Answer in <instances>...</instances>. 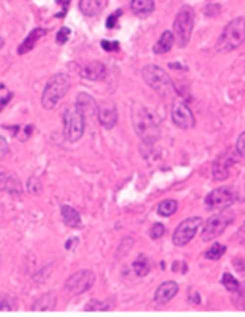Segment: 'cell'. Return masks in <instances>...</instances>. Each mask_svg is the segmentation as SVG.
Wrapping results in <instances>:
<instances>
[{
    "instance_id": "7c38bea8",
    "label": "cell",
    "mask_w": 245,
    "mask_h": 317,
    "mask_svg": "<svg viewBox=\"0 0 245 317\" xmlns=\"http://www.w3.org/2000/svg\"><path fill=\"white\" fill-rule=\"evenodd\" d=\"M172 120L181 129H190L196 125L193 111L184 103H175L172 107Z\"/></svg>"
},
{
    "instance_id": "9c48e42d",
    "label": "cell",
    "mask_w": 245,
    "mask_h": 317,
    "mask_svg": "<svg viewBox=\"0 0 245 317\" xmlns=\"http://www.w3.org/2000/svg\"><path fill=\"white\" fill-rule=\"evenodd\" d=\"M200 225H202V218L200 216H190L185 221H182L176 227V230L173 233V244L176 247L187 245L196 236V233L200 228Z\"/></svg>"
},
{
    "instance_id": "1f68e13d",
    "label": "cell",
    "mask_w": 245,
    "mask_h": 317,
    "mask_svg": "<svg viewBox=\"0 0 245 317\" xmlns=\"http://www.w3.org/2000/svg\"><path fill=\"white\" fill-rule=\"evenodd\" d=\"M69 35H71V30H69L68 27H62V29L57 32V35H56L57 44H65V42L69 39Z\"/></svg>"
},
{
    "instance_id": "d590c367",
    "label": "cell",
    "mask_w": 245,
    "mask_h": 317,
    "mask_svg": "<svg viewBox=\"0 0 245 317\" xmlns=\"http://www.w3.org/2000/svg\"><path fill=\"white\" fill-rule=\"evenodd\" d=\"M101 45H103V48L106 50V51H118L119 48H121V45H119V42H110V41H103L101 42Z\"/></svg>"
},
{
    "instance_id": "5b68a950",
    "label": "cell",
    "mask_w": 245,
    "mask_h": 317,
    "mask_svg": "<svg viewBox=\"0 0 245 317\" xmlns=\"http://www.w3.org/2000/svg\"><path fill=\"white\" fill-rule=\"evenodd\" d=\"M86 129V117L77 106L66 107L63 111V135L68 141L80 140Z\"/></svg>"
},
{
    "instance_id": "d4e9b609",
    "label": "cell",
    "mask_w": 245,
    "mask_h": 317,
    "mask_svg": "<svg viewBox=\"0 0 245 317\" xmlns=\"http://www.w3.org/2000/svg\"><path fill=\"white\" fill-rule=\"evenodd\" d=\"M132 268H134V272L138 275V277H144V275H147V272H149V260L146 259V256L144 254H140L137 259H135V262L132 263Z\"/></svg>"
},
{
    "instance_id": "ffe728a7",
    "label": "cell",
    "mask_w": 245,
    "mask_h": 317,
    "mask_svg": "<svg viewBox=\"0 0 245 317\" xmlns=\"http://www.w3.org/2000/svg\"><path fill=\"white\" fill-rule=\"evenodd\" d=\"M60 213H62V219L68 227L77 228L81 225V215L78 211H75L72 206L69 205H62L60 208Z\"/></svg>"
},
{
    "instance_id": "2e32d148",
    "label": "cell",
    "mask_w": 245,
    "mask_h": 317,
    "mask_svg": "<svg viewBox=\"0 0 245 317\" xmlns=\"http://www.w3.org/2000/svg\"><path fill=\"white\" fill-rule=\"evenodd\" d=\"M179 292V286L175 283V281H166L162 283L156 292H155V302L158 304H166L169 302L170 299H173Z\"/></svg>"
},
{
    "instance_id": "ac0fdd59",
    "label": "cell",
    "mask_w": 245,
    "mask_h": 317,
    "mask_svg": "<svg viewBox=\"0 0 245 317\" xmlns=\"http://www.w3.org/2000/svg\"><path fill=\"white\" fill-rule=\"evenodd\" d=\"M56 302H57L56 292H47L33 302L32 311H53L56 308Z\"/></svg>"
},
{
    "instance_id": "3957f363",
    "label": "cell",
    "mask_w": 245,
    "mask_h": 317,
    "mask_svg": "<svg viewBox=\"0 0 245 317\" xmlns=\"http://www.w3.org/2000/svg\"><path fill=\"white\" fill-rule=\"evenodd\" d=\"M69 86L71 80L66 74H54L53 77H50L41 98L42 107L45 110H53L59 104V101L68 94Z\"/></svg>"
},
{
    "instance_id": "4dcf8cb0",
    "label": "cell",
    "mask_w": 245,
    "mask_h": 317,
    "mask_svg": "<svg viewBox=\"0 0 245 317\" xmlns=\"http://www.w3.org/2000/svg\"><path fill=\"white\" fill-rule=\"evenodd\" d=\"M121 15H122V11H121V9H118L116 12H113V14L107 18V23H106L107 29H115V27L118 26V20L121 18Z\"/></svg>"
},
{
    "instance_id": "44dd1931",
    "label": "cell",
    "mask_w": 245,
    "mask_h": 317,
    "mask_svg": "<svg viewBox=\"0 0 245 317\" xmlns=\"http://www.w3.org/2000/svg\"><path fill=\"white\" fill-rule=\"evenodd\" d=\"M173 44H175V35L170 30H166L161 35L159 41L153 45V53L155 54H164V53L172 50Z\"/></svg>"
},
{
    "instance_id": "f35d334b",
    "label": "cell",
    "mask_w": 245,
    "mask_h": 317,
    "mask_svg": "<svg viewBox=\"0 0 245 317\" xmlns=\"http://www.w3.org/2000/svg\"><path fill=\"white\" fill-rule=\"evenodd\" d=\"M9 94V91L6 89V86L3 83H0V100H2L3 97H6Z\"/></svg>"
},
{
    "instance_id": "7a4b0ae2",
    "label": "cell",
    "mask_w": 245,
    "mask_h": 317,
    "mask_svg": "<svg viewBox=\"0 0 245 317\" xmlns=\"http://www.w3.org/2000/svg\"><path fill=\"white\" fill-rule=\"evenodd\" d=\"M147 86L162 98H175L176 89L169 74L156 65H146L141 71Z\"/></svg>"
},
{
    "instance_id": "30bf717a",
    "label": "cell",
    "mask_w": 245,
    "mask_h": 317,
    "mask_svg": "<svg viewBox=\"0 0 245 317\" xmlns=\"http://www.w3.org/2000/svg\"><path fill=\"white\" fill-rule=\"evenodd\" d=\"M238 163V153L235 149H227L224 150L217 160L214 161L212 166V175L215 181H224L229 178L232 167Z\"/></svg>"
},
{
    "instance_id": "6da1fadb",
    "label": "cell",
    "mask_w": 245,
    "mask_h": 317,
    "mask_svg": "<svg viewBox=\"0 0 245 317\" xmlns=\"http://www.w3.org/2000/svg\"><path fill=\"white\" fill-rule=\"evenodd\" d=\"M132 125L137 135L143 140L144 144L150 146L159 137V120L158 117L146 107H134L132 111Z\"/></svg>"
},
{
    "instance_id": "cb8c5ba5",
    "label": "cell",
    "mask_w": 245,
    "mask_h": 317,
    "mask_svg": "<svg viewBox=\"0 0 245 317\" xmlns=\"http://www.w3.org/2000/svg\"><path fill=\"white\" fill-rule=\"evenodd\" d=\"M176 211H178V202L172 199L162 200L158 205V213L161 216H172L173 213H176Z\"/></svg>"
},
{
    "instance_id": "83f0119b",
    "label": "cell",
    "mask_w": 245,
    "mask_h": 317,
    "mask_svg": "<svg viewBox=\"0 0 245 317\" xmlns=\"http://www.w3.org/2000/svg\"><path fill=\"white\" fill-rule=\"evenodd\" d=\"M112 307L109 302L106 301H98V299H92L88 302V305L85 307V311H109Z\"/></svg>"
},
{
    "instance_id": "e0dca14e",
    "label": "cell",
    "mask_w": 245,
    "mask_h": 317,
    "mask_svg": "<svg viewBox=\"0 0 245 317\" xmlns=\"http://www.w3.org/2000/svg\"><path fill=\"white\" fill-rule=\"evenodd\" d=\"M47 33V30L45 29H42V27H36V29H33L29 35H27V38L20 44V47H18V54L20 56H23V54H26V53H29V51H32L33 48H35V45L38 44V41L44 36Z\"/></svg>"
},
{
    "instance_id": "8992f818",
    "label": "cell",
    "mask_w": 245,
    "mask_h": 317,
    "mask_svg": "<svg viewBox=\"0 0 245 317\" xmlns=\"http://www.w3.org/2000/svg\"><path fill=\"white\" fill-rule=\"evenodd\" d=\"M194 29V11L190 6H184L179 9L176 18H175V24H173V30H175V41L178 42V45L187 47L191 38Z\"/></svg>"
},
{
    "instance_id": "4316f807",
    "label": "cell",
    "mask_w": 245,
    "mask_h": 317,
    "mask_svg": "<svg viewBox=\"0 0 245 317\" xmlns=\"http://www.w3.org/2000/svg\"><path fill=\"white\" fill-rule=\"evenodd\" d=\"M226 253V247L223 244H214L206 253H205V257L209 259V260H218L223 257V254Z\"/></svg>"
},
{
    "instance_id": "52a82bcc",
    "label": "cell",
    "mask_w": 245,
    "mask_h": 317,
    "mask_svg": "<svg viewBox=\"0 0 245 317\" xmlns=\"http://www.w3.org/2000/svg\"><path fill=\"white\" fill-rule=\"evenodd\" d=\"M95 284V274L89 269H81L69 275L65 283V292L69 296H78L88 292Z\"/></svg>"
},
{
    "instance_id": "60d3db41",
    "label": "cell",
    "mask_w": 245,
    "mask_h": 317,
    "mask_svg": "<svg viewBox=\"0 0 245 317\" xmlns=\"http://www.w3.org/2000/svg\"><path fill=\"white\" fill-rule=\"evenodd\" d=\"M3 45H5V39H3L2 36H0V50L3 48Z\"/></svg>"
},
{
    "instance_id": "836d02e7",
    "label": "cell",
    "mask_w": 245,
    "mask_h": 317,
    "mask_svg": "<svg viewBox=\"0 0 245 317\" xmlns=\"http://www.w3.org/2000/svg\"><path fill=\"white\" fill-rule=\"evenodd\" d=\"M9 153V146L5 137L0 135V160H3V158Z\"/></svg>"
},
{
    "instance_id": "d6a6232c",
    "label": "cell",
    "mask_w": 245,
    "mask_h": 317,
    "mask_svg": "<svg viewBox=\"0 0 245 317\" xmlns=\"http://www.w3.org/2000/svg\"><path fill=\"white\" fill-rule=\"evenodd\" d=\"M41 182L38 181V179H35V178H32L29 182H27V191L29 193H32V194H39L41 193Z\"/></svg>"
},
{
    "instance_id": "d6986e66",
    "label": "cell",
    "mask_w": 245,
    "mask_h": 317,
    "mask_svg": "<svg viewBox=\"0 0 245 317\" xmlns=\"http://www.w3.org/2000/svg\"><path fill=\"white\" fill-rule=\"evenodd\" d=\"M75 106L83 111L85 117H86V114L88 116H94V114L98 116V106L94 101V98L88 94H80L77 101H75Z\"/></svg>"
},
{
    "instance_id": "9a60e30c",
    "label": "cell",
    "mask_w": 245,
    "mask_h": 317,
    "mask_svg": "<svg viewBox=\"0 0 245 317\" xmlns=\"http://www.w3.org/2000/svg\"><path fill=\"white\" fill-rule=\"evenodd\" d=\"M98 120L106 129H112L118 123V110L115 106L104 104L98 107Z\"/></svg>"
},
{
    "instance_id": "f546056e",
    "label": "cell",
    "mask_w": 245,
    "mask_h": 317,
    "mask_svg": "<svg viewBox=\"0 0 245 317\" xmlns=\"http://www.w3.org/2000/svg\"><path fill=\"white\" fill-rule=\"evenodd\" d=\"M164 233H166V227L162 225L161 222L153 224V225L150 227V230H149V234H150L152 239H159V237L164 236Z\"/></svg>"
},
{
    "instance_id": "4fadbf2b",
    "label": "cell",
    "mask_w": 245,
    "mask_h": 317,
    "mask_svg": "<svg viewBox=\"0 0 245 317\" xmlns=\"http://www.w3.org/2000/svg\"><path fill=\"white\" fill-rule=\"evenodd\" d=\"M0 191H5L12 196H20L23 193V185L15 175L0 169Z\"/></svg>"
},
{
    "instance_id": "8fae6325",
    "label": "cell",
    "mask_w": 245,
    "mask_h": 317,
    "mask_svg": "<svg viewBox=\"0 0 245 317\" xmlns=\"http://www.w3.org/2000/svg\"><path fill=\"white\" fill-rule=\"evenodd\" d=\"M236 197H238V193H236L235 188H232V187H220V188L211 191L206 196L205 203H206L208 209H220V208H227L232 203H235Z\"/></svg>"
},
{
    "instance_id": "8d00e7d4",
    "label": "cell",
    "mask_w": 245,
    "mask_h": 317,
    "mask_svg": "<svg viewBox=\"0 0 245 317\" xmlns=\"http://www.w3.org/2000/svg\"><path fill=\"white\" fill-rule=\"evenodd\" d=\"M11 98H12V92H9L6 97H3L2 100H0V111H2V110L5 108V106L11 101Z\"/></svg>"
},
{
    "instance_id": "484cf974",
    "label": "cell",
    "mask_w": 245,
    "mask_h": 317,
    "mask_svg": "<svg viewBox=\"0 0 245 317\" xmlns=\"http://www.w3.org/2000/svg\"><path fill=\"white\" fill-rule=\"evenodd\" d=\"M221 283L223 286L229 290V292H239L241 290V284L239 281L232 275V274H223V278H221Z\"/></svg>"
},
{
    "instance_id": "7402d4cb",
    "label": "cell",
    "mask_w": 245,
    "mask_h": 317,
    "mask_svg": "<svg viewBox=\"0 0 245 317\" xmlns=\"http://www.w3.org/2000/svg\"><path fill=\"white\" fill-rule=\"evenodd\" d=\"M131 9L138 15H149L155 9L153 0H131Z\"/></svg>"
},
{
    "instance_id": "603a6c76",
    "label": "cell",
    "mask_w": 245,
    "mask_h": 317,
    "mask_svg": "<svg viewBox=\"0 0 245 317\" xmlns=\"http://www.w3.org/2000/svg\"><path fill=\"white\" fill-rule=\"evenodd\" d=\"M78 8L86 17H95L101 9V3L100 0H80Z\"/></svg>"
},
{
    "instance_id": "5bb4252c",
    "label": "cell",
    "mask_w": 245,
    "mask_h": 317,
    "mask_svg": "<svg viewBox=\"0 0 245 317\" xmlns=\"http://www.w3.org/2000/svg\"><path fill=\"white\" fill-rule=\"evenodd\" d=\"M107 71L103 62H89L86 63L83 68L80 69V77L85 78V80H91V82H97V80H103L106 77Z\"/></svg>"
},
{
    "instance_id": "277c9868",
    "label": "cell",
    "mask_w": 245,
    "mask_h": 317,
    "mask_svg": "<svg viewBox=\"0 0 245 317\" xmlns=\"http://www.w3.org/2000/svg\"><path fill=\"white\" fill-rule=\"evenodd\" d=\"M245 41V17H238L227 23L224 27L218 42H217V50L218 51H233L239 48Z\"/></svg>"
},
{
    "instance_id": "b9f144b4",
    "label": "cell",
    "mask_w": 245,
    "mask_h": 317,
    "mask_svg": "<svg viewBox=\"0 0 245 317\" xmlns=\"http://www.w3.org/2000/svg\"><path fill=\"white\" fill-rule=\"evenodd\" d=\"M2 263H3V260H2V254H0V266H2Z\"/></svg>"
},
{
    "instance_id": "74e56055",
    "label": "cell",
    "mask_w": 245,
    "mask_h": 317,
    "mask_svg": "<svg viewBox=\"0 0 245 317\" xmlns=\"http://www.w3.org/2000/svg\"><path fill=\"white\" fill-rule=\"evenodd\" d=\"M238 239H239L241 242H245V221H244V224L241 225V228H239V231H238Z\"/></svg>"
},
{
    "instance_id": "e575fe53",
    "label": "cell",
    "mask_w": 245,
    "mask_h": 317,
    "mask_svg": "<svg viewBox=\"0 0 245 317\" xmlns=\"http://www.w3.org/2000/svg\"><path fill=\"white\" fill-rule=\"evenodd\" d=\"M236 150L241 156H245V132H242L236 141Z\"/></svg>"
},
{
    "instance_id": "f1b7e54d",
    "label": "cell",
    "mask_w": 245,
    "mask_h": 317,
    "mask_svg": "<svg viewBox=\"0 0 245 317\" xmlns=\"http://www.w3.org/2000/svg\"><path fill=\"white\" fill-rule=\"evenodd\" d=\"M17 310L15 299L9 295H0V311H14Z\"/></svg>"
},
{
    "instance_id": "ba28073f",
    "label": "cell",
    "mask_w": 245,
    "mask_h": 317,
    "mask_svg": "<svg viewBox=\"0 0 245 317\" xmlns=\"http://www.w3.org/2000/svg\"><path fill=\"white\" fill-rule=\"evenodd\" d=\"M233 221V215L227 213V212H223V213H218V215H214L211 216L206 224H205V228L202 231V239L203 242H211L214 241L215 237H218L226 228L227 225Z\"/></svg>"
},
{
    "instance_id": "ab89813d",
    "label": "cell",
    "mask_w": 245,
    "mask_h": 317,
    "mask_svg": "<svg viewBox=\"0 0 245 317\" xmlns=\"http://www.w3.org/2000/svg\"><path fill=\"white\" fill-rule=\"evenodd\" d=\"M56 2H57V5L63 6V11L66 12V9H68V6H69V2H71V0H56Z\"/></svg>"
}]
</instances>
